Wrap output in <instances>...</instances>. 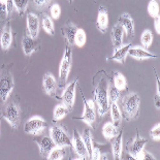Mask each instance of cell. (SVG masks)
<instances>
[{
	"label": "cell",
	"mask_w": 160,
	"mask_h": 160,
	"mask_svg": "<svg viewBox=\"0 0 160 160\" xmlns=\"http://www.w3.org/2000/svg\"><path fill=\"white\" fill-rule=\"evenodd\" d=\"M0 124H1V119H0Z\"/></svg>",
	"instance_id": "f6af8a7d"
},
{
	"label": "cell",
	"mask_w": 160,
	"mask_h": 160,
	"mask_svg": "<svg viewBox=\"0 0 160 160\" xmlns=\"http://www.w3.org/2000/svg\"><path fill=\"white\" fill-rule=\"evenodd\" d=\"M128 55L137 60H146V59H154V58H157V55L149 52V51H147V49H144L142 47L139 46L131 47L128 51Z\"/></svg>",
	"instance_id": "5bb4252c"
},
{
	"label": "cell",
	"mask_w": 160,
	"mask_h": 160,
	"mask_svg": "<svg viewBox=\"0 0 160 160\" xmlns=\"http://www.w3.org/2000/svg\"><path fill=\"white\" fill-rule=\"evenodd\" d=\"M50 15H51V18L54 19V20H58L60 18V15H61V8L59 4L57 3H54V4L51 5L50 8Z\"/></svg>",
	"instance_id": "8d00e7d4"
},
{
	"label": "cell",
	"mask_w": 160,
	"mask_h": 160,
	"mask_svg": "<svg viewBox=\"0 0 160 160\" xmlns=\"http://www.w3.org/2000/svg\"><path fill=\"white\" fill-rule=\"evenodd\" d=\"M3 118L12 129H18L21 123V108L16 102L9 103L3 112Z\"/></svg>",
	"instance_id": "52a82bcc"
},
{
	"label": "cell",
	"mask_w": 160,
	"mask_h": 160,
	"mask_svg": "<svg viewBox=\"0 0 160 160\" xmlns=\"http://www.w3.org/2000/svg\"><path fill=\"white\" fill-rule=\"evenodd\" d=\"M84 101V112L82 117L80 118L83 120L87 125L94 127L95 121H96V107H95V102L93 99H87V98H83Z\"/></svg>",
	"instance_id": "9c48e42d"
},
{
	"label": "cell",
	"mask_w": 160,
	"mask_h": 160,
	"mask_svg": "<svg viewBox=\"0 0 160 160\" xmlns=\"http://www.w3.org/2000/svg\"><path fill=\"white\" fill-rule=\"evenodd\" d=\"M72 1H73V0H68V2H69V3H72Z\"/></svg>",
	"instance_id": "ee69618b"
},
{
	"label": "cell",
	"mask_w": 160,
	"mask_h": 160,
	"mask_svg": "<svg viewBox=\"0 0 160 160\" xmlns=\"http://www.w3.org/2000/svg\"><path fill=\"white\" fill-rule=\"evenodd\" d=\"M83 141L85 142V146H86L87 152H88V157L89 159L91 158V153L92 150H93V142H92V133H91V129L89 128H85L84 132H83Z\"/></svg>",
	"instance_id": "f1b7e54d"
},
{
	"label": "cell",
	"mask_w": 160,
	"mask_h": 160,
	"mask_svg": "<svg viewBox=\"0 0 160 160\" xmlns=\"http://www.w3.org/2000/svg\"><path fill=\"white\" fill-rule=\"evenodd\" d=\"M15 88L13 77L8 68H3L0 71V101L5 103L11 96Z\"/></svg>",
	"instance_id": "277c9868"
},
{
	"label": "cell",
	"mask_w": 160,
	"mask_h": 160,
	"mask_svg": "<svg viewBox=\"0 0 160 160\" xmlns=\"http://www.w3.org/2000/svg\"><path fill=\"white\" fill-rule=\"evenodd\" d=\"M159 16L154 18V28H155V31L157 32V34L160 33V21H159Z\"/></svg>",
	"instance_id": "7bdbcfd3"
},
{
	"label": "cell",
	"mask_w": 160,
	"mask_h": 160,
	"mask_svg": "<svg viewBox=\"0 0 160 160\" xmlns=\"http://www.w3.org/2000/svg\"><path fill=\"white\" fill-rule=\"evenodd\" d=\"M22 49H23L24 54H25L26 56H31L33 54V52H35V50H36L35 39L32 38L28 33H26V34L23 36Z\"/></svg>",
	"instance_id": "603a6c76"
},
{
	"label": "cell",
	"mask_w": 160,
	"mask_h": 160,
	"mask_svg": "<svg viewBox=\"0 0 160 160\" xmlns=\"http://www.w3.org/2000/svg\"><path fill=\"white\" fill-rule=\"evenodd\" d=\"M112 141V152L113 157L116 160L121 159L122 153H123V130L118 132V134L115 138L111 139Z\"/></svg>",
	"instance_id": "d6986e66"
},
{
	"label": "cell",
	"mask_w": 160,
	"mask_h": 160,
	"mask_svg": "<svg viewBox=\"0 0 160 160\" xmlns=\"http://www.w3.org/2000/svg\"><path fill=\"white\" fill-rule=\"evenodd\" d=\"M102 134L105 139L111 141L112 138H115L118 134V127L115 126L113 122H107L102 126Z\"/></svg>",
	"instance_id": "d4e9b609"
},
{
	"label": "cell",
	"mask_w": 160,
	"mask_h": 160,
	"mask_svg": "<svg viewBox=\"0 0 160 160\" xmlns=\"http://www.w3.org/2000/svg\"><path fill=\"white\" fill-rule=\"evenodd\" d=\"M68 113H69L68 108H67L63 103L57 104L55 107V108H54V111H53V120L55 122L62 120V119H64L66 117Z\"/></svg>",
	"instance_id": "4316f807"
},
{
	"label": "cell",
	"mask_w": 160,
	"mask_h": 160,
	"mask_svg": "<svg viewBox=\"0 0 160 160\" xmlns=\"http://www.w3.org/2000/svg\"><path fill=\"white\" fill-rule=\"evenodd\" d=\"M114 86L120 91H123L127 88V80L121 72H115Z\"/></svg>",
	"instance_id": "4dcf8cb0"
},
{
	"label": "cell",
	"mask_w": 160,
	"mask_h": 160,
	"mask_svg": "<svg viewBox=\"0 0 160 160\" xmlns=\"http://www.w3.org/2000/svg\"><path fill=\"white\" fill-rule=\"evenodd\" d=\"M135 159H137V160H149V159L155 160V157L152 154H150L148 151H146V150L144 149V150H142V151L137 155Z\"/></svg>",
	"instance_id": "f35d334b"
},
{
	"label": "cell",
	"mask_w": 160,
	"mask_h": 160,
	"mask_svg": "<svg viewBox=\"0 0 160 160\" xmlns=\"http://www.w3.org/2000/svg\"><path fill=\"white\" fill-rule=\"evenodd\" d=\"M5 4H6V9H8V15L11 16L12 13L16 11L15 4H13V0H6Z\"/></svg>",
	"instance_id": "b9f144b4"
},
{
	"label": "cell",
	"mask_w": 160,
	"mask_h": 160,
	"mask_svg": "<svg viewBox=\"0 0 160 160\" xmlns=\"http://www.w3.org/2000/svg\"><path fill=\"white\" fill-rule=\"evenodd\" d=\"M147 142H148L147 139L142 138L141 135L138 133L137 137L134 138V139L132 141V142L128 148L129 155H130L132 158L135 159V157H137V155L138 154V153L141 152L142 150L145 149V146L147 145Z\"/></svg>",
	"instance_id": "ffe728a7"
},
{
	"label": "cell",
	"mask_w": 160,
	"mask_h": 160,
	"mask_svg": "<svg viewBox=\"0 0 160 160\" xmlns=\"http://www.w3.org/2000/svg\"><path fill=\"white\" fill-rule=\"evenodd\" d=\"M13 4H15V8L17 12L20 16H22L25 13L27 8H28L29 0H13Z\"/></svg>",
	"instance_id": "e575fe53"
},
{
	"label": "cell",
	"mask_w": 160,
	"mask_h": 160,
	"mask_svg": "<svg viewBox=\"0 0 160 160\" xmlns=\"http://www.w3.org/2000/svg\"><path fill=\"white\" fill-rule=\"evenodd\" d=\"M71 147L74 150L76 154L80 156L79 159H87L88 157V152L85 146V142L83 141V138L80 134V132L74 129L72 133V138H71Z\"/></svg>",
	"instance_id": "30bf717a"
},
{
	"label": "cell",
	"mask_w": 160,
	"mask_h": 160,
	"mask_svg": "<svg viewBox=\"0 0 160 160\" xmlns=\"http://www.w3.org/2000/svg\"><path fill=\"white\" fill-rule=\"evenodd\" d=\"M77 30H78L77 25L70 21L67 22L65 25L61 28V32H62L64 39H65L67 45L70 47L74 45V36H76Z\"/></svg>",
	"instance_id": "2e32d148"
},
{
	"label": "cell",
	"mask_w": 160,
	"mask_h": 160,
	"mask_svg": "<svg viewBox=\"0 0 160 160\" xmlns=\"http://www.w3.org/2000/svg\"><path fill=\"white\" fill-rule=\"evenodd\" d=\"M86 42H87V35L85 30L82 28H78L76 36H74V45L79 48H83L86 45Z\"/></svg>",
	"instance_id": "d6a6232c"
},
{
	"label": "cell",
	"mask_w": 160,
	"mask_h": 160,
	"mask_svg": "<svg viewBox=\"0 0 160 160\" xmlns=\"http://www.w3.org/2000/svg\"><path fill=\"white\" fill-rule=\"evenodd\" d=\"M123 36H124V30L119 24H115L114 27L112 28L111 32V38H112V43H113L114 50L120 48L123 45Z\"/></svg>",
	"instance_id": "44dd1931"
},
{
	"label": "cell",
	"mask_w": 160,
	"mask_h": 160,
	"mask_svg": "<svg viewBox=\"0 0 160 160\" xmlns=\"http://www.w3.org/2000/svg\"><path fill=\"white\" fill-rule=\"evenodd\" d=\"M42 29L45 30L49 35L55 34V26H54L53 19L51 18L49 15H47V13H43V16H42Z\"/></svg>",
	"instance_id": "83f0119b"
},
{
	"label": "cell",
	"mask_w": 160,
	"mask_h": 160,
	"mask_svg": "<svg viewBox=\"0 0 160 160\" xmlns=\"http://www.w3.org/2000/svg\"><path fill=\"white\" fill-rule=\"evenodd\" d=\"M131 47L132 46L130 42L126 43V45H122L120 48L114 50V53H113V55H112L111 59L116 61V62H118V63H121V64L125 63L126 57L128 55V51Z\"/></svg>",
	"instance_id": "7402d4cb"
},
{
	"label": "cell",
	"mask_w": 160,
	"mask_h": 160,
	"mask_svg": "<svg viewBox=\"0 0 160 160\" xmlns=\"http://www.w3.org/2000/svg\"><path fill=\"white\" fill-rule=\"evenodd\" d=\"M79 80L72 81L68 85H66L63 88L62 95H61V99H62V103L68 108V111L71 112L73 108L74 100H76V92H77V85Z\"/></svg>",
	"instance_id": "ba28073f"
},
{
	"label": "cell",
	"mask_w": 160,
	"mask_h": 160,
	"mask_svg": "<svg viewBox=\"0 0 160 160\" xmlns=\"http://www.w3.org/2000/svg\"><path fill=\"white\" fill-rule=\"evenodd\" d=\"M101 155H102V154H101V152H100V149L98 147H94V146H93V150H92L90 159L99 160V159H101Z\"/></svg>",
	"instance_id": "60d3db41"
},
{
	"label": "cell",
	"mask_w": 160,
	"mask_h": 160,
	"mask_svg": "<svg viewBox=\"0 0 160 160\" xmlns=\"http://www.w3.org/2000/svg\"><path fill=\"white\" fill-rule=\"evenodd\" d=\"M108 101L111 102H118V100L121 98V91L117 89L114 84L112 85L108 83Z\"/></svg>",
	"instance_id": "f546056e"
},
{
	"label": "cell",
	"mask_w": 160,
	"mask_h": 160,
	"mask_svg": "<svg viewBox=\"0 0 160 160\" xmlns=\"http://www.w3.org/2000/svg\"><path fill=\"white\" fill-rule=\"evenodd\" d=\"M110 112H111V118H112V122L114 123L115 126H120L121 122H122V118H123V115H122L121 108L119 107L118 102H111L110 103Z\"/></svg>",
	"instance_id": "cb8c5ba5"
},
{
	"label": "cell",
	"mask_w": 160,
	"mask_h": 160,
	"mask_svg": "<svg viewBox=\"0 0 160 160\" xmlns=\"http://www.w3.org/2000/svg\"><path fill=\"white\" fill-rule=\"evenodd\" d=\"M42 87L47 95H49V96H55L58 89V83L56 78L51 72H47L43 74Z\"/></svg>",
	"instance_id": "4fadbf2b"
},
{
	"label": "cell",
	"mask_w": 160,
	"mask_h": 160,
	"mask_svg": "<svg viewBox=\"0 0 160 160\" xmlns=\"http://www.w3.org/2000/svg\"><path fill=\"white\" fill-rule=\"evenodd\" d=\"M96 28L101 33H105L108 28V12L104 6H99L96 19Z\"/></svg>",
	"instance_id": "ac0fdd59"
},
{
	"label": "cell",
	"mask_w": 160,
	"mask_h": 160,
	"mask_svg": "<svg viewBox=\"0 0 160 160\" xmlns=\"http://www.w3.org/2000/svg\"><path fill=\"white\" fill-rule=\"evenodd\" d=\"M118 24L121 25V27L124 30V32L126 33V36H127L128 40L130 42L134 37V33H135L134 21H133V19H132V17L129 15L128 12L122 13V15L119 17Z\"/></svg>",
	"instance_id": "8fae6325"
},
{
	"label": "cell",
	"mask_w": 160,
	"mask_h": 160,
	"mask_svg": "<svg viewBox=\"0 0 160 160\" xmlns=\"http://www.w3.org/2000/svg\"><path fill=\"white\" fill-rule=\"evenodd\" d=\"M50 137L58 147H71V138H69L63 126L53 125L50 128Z\"/></svg>",
	"instance_id": "8992f818"
},
{
	"label": "cell",
	"mask_w": 160,
	"mask_h": 160,
	"mask_svg": "<svg viewBox=\"0 0 160 160\" xmlns=\"http://www.w3.org/2000/svg\"><path fill=\"white\" fill-rule=\"evenodd\" d=\"M66 155V147H54L49 155L47 156V159L49 160H62Z\"/></svg>",
	"instance_id": "484cf974"
},
{
	"label": "cell",
	"mask_w": 160,
	"mask_h": 160,
	"mask_svg": "<svg viewBox=\"0 0 160 160\" xmlns=\"http://www.w3.org/2000/svg\"><path fill=\"white\" fill-rule=\"evenodd\" d=\"M153 38H154L153 33L150 31L149 29H146L141 35V43L142 48H144V49H149L153 42Z\"/></svg>",
	"instance_id": "1f68e13d"
},
{
	"label": "cell",
	"mask_w": 160,
	"mask_h": 160,
	"mask_svg": "<svg viewBox=\"0 0 160 160\" xmlns=\"http://www.w3.org/2000/svg\"><path fill=\"white\" fill-rule=\"evenodd\" d=\"M148 12L150 16L153 17V18H156V17L159 16V4L156 0H150L149 1Z\"/></svg>",
	"instance_id": "d590c367"
},
{
	"label": "cell",
	"mask_w": 160,
	"mask_h": 160,
	"mask_svg": "<svg viewBox=\"0 0 160 160\" xmlns=\"http://www.w3.org/2000/svg\"><path fill=\"white\" fill-rule=\"evenodd\" d=\"M150 137H151L153 141L159 142V139H160V124L159 123L155 124L154 127L151 129V131H150Z\"/></svg>",
	"instance_id": "74e56055"
},
{
	"label": "cell",
	"mask_w": 160,
	"mask_h": 160,
	"mask_svg": "<svg viewBox=\"0 0 160 160\" xmlns=\"http://www.w3.org/2000/svg\"><path fill=\"white\" fill-rule=\"evenodd\" d=\"M12 42V30L9 24H6L0 32V46L3 51H8Z\"/></svg>",
	"instance_id": "e0dca14e"
},
{
	"label": "cell",
	"mask_w": 160,
	"mask_h": 160,
	"mask_svg": "<svg viewBox=\"0 0 160 160\" xmlns=\"http://www.w3.org/2000/svg\"><path fill=\"white\" fill-rule=\"evenodd\" d=\"M108 81L105 79H101L94 90V102L95 107H96V112L100 118H102L108 112V108H110V101H108Z\"/></svg>",
	"instance_id": "7a4b0ae2"
},
{
	"label": "cell",
	"mask_w": 160,
	"mask_h": 160,
	"mask_svg": "<svg viewBox=\"0 0 160 160\" xmlns=\"http://www.w3.org/2000/svg\"><path fill=\"white\" fill-rule=\"evenodd\" d=\"M35 142L36 145L38 146V149H39V154L42 157H46L49 155V153L51 152L54 147H56L55 142L51 137H42L40 138H36L35 139Z\"/></svg>",
	"instance_id": "9a60e30c"
},
{
	"label": "cell",
	"mask_w": 160,
	"mask_h": 160,
	"mask_svg": "<svg viewBox=\"0 0 160 160\" xmlns=\"http://www.w3.org/2000/svg\"><path fill=\"white\" fill-rule=\"evenodd\" d=\"M26 23H27V33L32 37V38L37 39L39 35V19L36 13L28 12L26 17Z\"/></svg>",
	"instance_id": "7c38bea8"
},
{
	"label": "cell",
	"mask_w": 160,
	"mask_h": 160,
	"mask_svg": "<svg viewBox=\"0 0 160 160\" xmlns=\"http://www.w3.org/2000/svg\"><path fill=\"white\" fill-rule=\"evenodd\" d=\"M31 2V5L34 8L36 11L43 12L46 8H48L53 0H29Z\"/></svg>",
	"instance_id": "836d02e7"
},
{
	"label": "cell",
	"mask_w": 160,
	"mask_h": 160,
	"mask_svg": "<svg viewBox=\"0 0 160 160\" xmlns=\"http://www.w3.org/2000/svg\"><path fill=\"white\" fill-rule=\"evenodd\" d=\"M8 17V9H6V4L4 2L0 1V21L5 20Z\"/></svg>",
	"instance_id": "ab89813d"
},
{
	"label": "cell",
	"mask_w": 160,
	"mask_h": 160,
	"mask_svg": "<svg viewBox=\"0 0 160 160\" xmlns=\"http://www.w3.org/2000/svg\"><path fill=\"white\" fill-rule=\"evenodd\" d=\"M71 64H72V50H71L70 46L67 45L64 51L63 57L61 59L60 66H59V85L58 88L63 89L66 86V82L68 79L70 69H71Z\"/></svg>",
	"instance_id": "3957f363"
},
{
	"label": "cell",
	"mask_w": 160,
	"mask_h": 160,
	"mask_svg": "<svg viewBox=\"0 0 160 160\" xmlns=\"http://www.w3.org/2000/svg\"><path fill=\"white\" fill-rule=\"evenodd\" d=\"M47 126L48 123L45 119L39 117V116H33L26 121L25 125H24V131L27 134L37 137L45 131Z\"/></svg>",
	"instance_id": "5b68a950"
},
{
	"label": "cell",
	"mask_w": 160,
	"mask_h": 160,
	"mask_svg": "<svg viewBox=\"0 0 160 160\" xmlns=\"http://www.w3.org/2000/svg\"><path fill=\"white\" fill-rule=\"evenodd\" d=\"M120 100L122 115L127 121L134 120L138 117L141 105V97L135 92H130L122 97Z\"/></svg>",
	"instance_id": "6da1fadb"
}]
</instances>
